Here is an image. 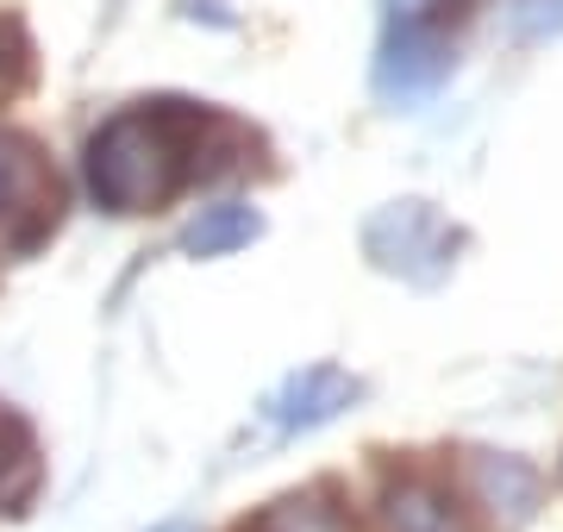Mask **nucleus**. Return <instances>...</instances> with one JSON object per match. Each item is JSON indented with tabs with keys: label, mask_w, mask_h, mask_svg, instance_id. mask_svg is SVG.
<instances>
[{
	"label": "nucleus",
	"mask_w": 563,
	"mask_h": 532,
	"mask_svg": "<svg viewBox=\"0 0 563 532\" xmlns=\"http://www.w3.org/2000/svg\"><path fill=\"white\" fill-rule=\"evenodd\" d=\"M463 495L488 513V520H501V527H526L544 501V476L514 457V451H470L463 457Z\"/></svg>",
	"instance_id": "6"
},
{
	"label": "nucleus",
	"mask_w": 563,
	"mask_h": 532,
	"mask_svg": "<svg viewBox=\"0 0 563 532\" xmlns=\"http://www.w3.org/2000/svg\"><path fill=\"white\" fill-rule=\"evenodd\" d=\"M44 489V445L38 426L13 401H0V520H20Z\"/></svg>",
	"instance_id": "8"
},
{
	"label": "nucleus",
	"mask_w": 563,
	"mask_h": 532,
	"mask_svg": "<svg viewBox=\"0 0 563 532\" xmlns=\"http://www.w3.org/2000/svg\"><path fill=\"white\" fill-rule=\"evenodd\" d=\"M69 188L51 151L20 125H0V264H25L32 251L57 239Z\"/></svg>",
	"instance_id": "2"
},
{
	"label": "nucleus",
	"mask_w": 563,
	"mask_h": 532,
	"mask_svg": "<svg viewBox=\"0 0 563 532\" xmlns=\"http://www.w3.org/2000/svg\"><path fill=\"white\" fill-rule=\"evenodd\" d=\"M383 527L388 532H476L463 495L444 476L413 470V464L383 476Z\"/></svg>",
	"instance_id": "7"
},
{
	"label": "nucleus",
	"mask_w": 563,
	"mask_h": 532,
	"mask_svg": "<svg viewBox=\"0 0 563 532\" xmlns=\"http://www.w3.org/2000/svg\"><path fill=\"white\" fill-rule=\"evenodd\" d=\"M363 395V383L339 364H307L295 376H282L276 389L263 395V420L276 439H301V432H320L332 426L351 401Z\"/></svg>",
	"instance_id": "5"
},
{
	"label": "nucleus",
	"mask_w": 563,
	"mask_h": 532,
	"mask_svg": "<svg viewBox=\"0 0 563 532\" xmlns=\"http://www.w3.org/2000/svg\"><path fill=\"white\" fill-rule=\"evenodd\" d=\"M263 239V213L244 201H220V207H201L195 213V225L176 239L181 257H195V264H207V257H232V251L257 245Z\"/></svg>",
	"instance_id": "10"
},
{
	"label": "nucleus",
	"mask_w": 563,
	"mask_h": 532,
	"mask_svg": "<svg viewBox=\"0 0 563 532\" xmlns=\"http://www.w3.org/2000/svg\"><path fill=\"white\" fill-rule=\"evenodd\" d=\"M239 532H363V527L339 483H307V489H288L269 508H257Z\"/></svg>",
	"instance_id": "9"
},
{
	"label": "nucleus",
	"mask_w": 563,
	"mask_h": 532,
	"mask_svg": "<svg viewBox=\"0 0 563 532\" xmlns=\"http://www.w3.org/2000/svg\"><path fill=\"white\" fill-rule=\"evenodd\" d=\"M151 532H195V527H176V520H169V527H151Z\"/></svg>",
	"instance_id": "12"
},
{
	"label": "nucleus",
	"mask_w": 563,
	"mask_h": 532,
	"mask_svg": "<svg viewBox=\"0 0 563 532\" xmlns=\"http://www.w3.org/2000/svg\"><path fill=\"white\" fill-rule=\"evenodd\" d=\"M457 245H463V232L444 225V213L432 201H388L363 220V257H369V269H383V276L413 282V288L444 282L451 264H457Z\"/></svg>",
	"instance_id": "3"
},
{
	"label": "nucleus",
	"mask_w": 563,
	"mask_h": 532,
	"mask_svg": "<svg viewBox=\"0 0 563 532\" xmlns=\"http://www.w3.org/2000/svg\"><path fill=\"white\" fill-rule=\"evenodd\" d=\"M451 20H407L388 13V38L376 57V95L383 101H420L451 76Z\"/></svg>",
	"instance_id": "4"
},
{
	"label": "nucleus",
	"mask_w": 563,
	"mask_h": 532,
	"mask_svg": "<svg viewBox=\"0 0 563 532\" xmlns=\"http://www.w3.org/2000/svg\"><path fill=\"white\" fill-rule=\"evenodd\" d=\"M32 82H38V44H32V25H25L13 7H0V107L20 101Z\"/></svg>",
	"instance_id": "11"
},
{
	"label": "nucleus",
	"mask_w": 563,
	"mask_h": 532,
	"mask_svg": "<svg viewBox=\"0 0 563 532\" xmlns=\"http://www.w3.org/2000/svg\"><path fill=\"white\" fill-rule=\"evenodd\" d=\"M263 151H269L263 132L239 113L213 101H188V95H151L88 132L81 182L101 213L139 220V213H163L188 188L244 176Z\"/></svg>",
	"instance_id": "1"
}]
</instances>
